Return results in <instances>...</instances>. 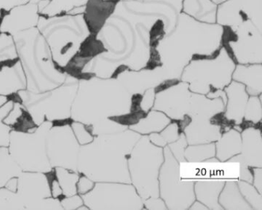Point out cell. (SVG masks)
<instances>
[{
    "instance_id": "cell-1",
    "label": "cell",
    "mask_w": 262,
    "mask_h": 210,
    "mask_svg": "<svg viewBox=\"0 0 262 210\" xmlns=\"http://www.w3.org/2000/svg\"><path fill=\"white\" fill-rule=\"evenodd\" d=\"M13 37L27 90L41 93L63 84L68 75L55 64L48 43L38 27L19 31Z\"/></svg>"
},
{
    "instance_id": "cell-2",
    "label": "cell",
    "mask_w": 262,
    "mask_h": 210,
    "mask_svg": "<svg viewBox=\"0 0 262 210\" xmlns=\"http://www.w3.org/2000/svg\"><path fill=\"white\" fill-rule=\"evenodd\" d=\"M79 86L77 78L68 75L63 84L41 93L27 89L18 92L38 126L46 121L56 122L71 119L72 107Z\"/></svg>"
},
{
    "instance_id": "cell-3",
    "label": "cell",
    "mask_w": 262,
    "mask_h": 210,
    "mask_svg": "<svg viewBox=\"0 0 262 210\" xmlns=\"http://www.w3.org/2000/svg\"><path fill=\"white\" fill-rule=\"evenodd\" d=\"M83 20L79 16L65 15L46 20L44 24L37 26L48 43L55 64L62 72L88 37Z\"/></svg>"
},
{
    "instance_id": "cell-4",
    "label": "cell",
    "mask_w": 262,
    "mask_h": 210,
    "mask_svg": "<svg viewBox=\"0 0 262 210\" xmlns=\"http://www.w3.org/2000/svg\"><path fill=\"white\" fill-rule=\"evenodd\" d=\"M52 122L46 121L33 132L11 130L8 150L23 171L47 173L52 170L47 155V135Z\"/></svg>"
},
{
    "instance_id": "cell-5",
    "label": "cell",
    "mask_w": 262,
    "mask_h": 210,
    "mask_svg": "<svg viewBox=\"0 0 262 210\" xmlns=\"http://www.w3.org/2000/svg\"><path fill=\"white\" fill-rule=\"evenodd\" d=\"M73 120L52 122L47 135V155L52 168L62 167L77 171L81 145L72 130Z\"/></svg>"
},
{
    "instance_id": "cell-6",
    "label": "cell",
    "mask_w": 262,
    "mask_h": 210,
    "mask_svg": "<svg viewBox=\"0 0 262 210\" xmlns=\"http://www.w3.org/2000/svg\"><path fill=\"white\" fill-rule=\"evenodd\" d=\"M16 193L22 200L25 209H31L36 202L51 197L47 173L23 171L18 176Z\"/></svg>"
},
{
    "instance_id": "cell-7",
    "label": "cell",
    "mask_w": 262,
    "mask_h": 210,
    "mask_svg": "<svg viewBox=\"0 0 262 210\" xmlns=\"http://www.w3.org/2000/svg\"><path fill=\"white\" fill-rule=\"evenodd\" d=\"M27 88L25 75L19 61L0 65V95L11 98Z\"/></svg>"
},
{
    "instance_id": "cell-8",
    "label": "cell",
    "mask_w": 262,
    "mask_h": 210,
    "mask_svg": "<svg viewBox=\"0 0 262 210\" xmlns=\"http://www.w3.org/2000/svg\"><path fill=\"white\" fill-rule=\"evenodd\" d=\"M3 122L14 131L33 132L38 127L30 112L19 101H13V107Z\"/></svg>"
},
{
    "instance_id": "cell-9",
    "label": "cell",
    "mask_w": 262,
    "mask_h": 210,
    "mask_svg": "<svg viewBox=\"0 0 262 210\" xmlns=\"http://www.w3.org/2000/svg\"><path fill=\"white\" fill-rule=\"evenodd\" d=\"M22 172L10 155L8 147H0V188L5 187L10 179L18 177Z\"/></svg>"
},
{
    "instance_id": "cell-10",
    "label": "cell",
    "mask_w": 262,
    "mask_h": 210,
    "mask_svg": "<svg viewBox=\"0 0 262 210\" xmlns=\"http://www.w3.org/2000/svg\"><path fill=\"white\" fill-rule=\"evenodd\" d=\"M55 174L62 190L63 197L74 196L77 193V182L79 173L62 167H55Z\"/></svg>"
},
{
    "instance_id": "cell-11",
    "label": "cell",
    "mask_w": 262,
    "mask_h": 210,
    "mask_svg": "<svg viewBox=\"0 0 262 210\" xmlns=\"http://www.w3.org/2000/svg\"><path fill=\"white\" fill-rule=\"evenodd\" d=\"M17 61L19 57L13 35L2 32L0 34V65Z\"/></svg>"
},
{
    "instance_id": "cell-12",
    "label": "cell",
    "mask_w": 262,
    "mask_h": 210,
    "mask_svg": "<svg viewBox=\"0 0 262 210\" xmlns=\"http://www.w3.org/2000/svg\"><path fill=\"white\" fill-rule=\"evenodd\" d=\"M0 209H25V206L16 192L3 187L0 188Z\"/></svg>"
},
{
    "instance_id": "cell-13",
    "label": "cell",
    "mask_w": 262,
    "mask_h": 210,
    "mask_svg": "<svg viewBox=\"0 0 262 210\" xmlns=\"http://www.w3.org/2000/svg\"><path fill=\"white\" fill-rule=\"evenodd\" d=\"M13 105V101L10 100L5 105L0 108V147H8L9 145L11 129L3 122V120L11 110Z\"/></svg>"
},
{
    "instance_id": "cell-14",
    "label": "cell",
    "mask_w": 262,
    "mask_h": 210,
    "mask_svg": "<svg viewBox=\"0 0 262 210\" xmlns=\"http://www.w3.org/2000/svg\"><path fill=\"white\" fill-rule=\"evenodd\" d=\"M75 136L81 146L90 144L93 141L94 136L92 134L88 126L78 121H73L70 124Z\"/></svg>"
},
{
    "instance_id": "cell-15",
    "label": "cell",
    "mask_w": 262,
    "mask_h": 210,
    "mask_svg": "<svg viewBox=\"0 0 262 210\" xmlns=\"http://www.w3.org/2000/svg\"><path fill=\"white\" fill-rule=\"evenodd\" d=\"M62 209H78L83 205V200L80 195L76 194L74 196L63 197L60 199Z\"/></svg>"
},
{
    "instance_id": "cell-16",
    "label": "cell",
    "mask_w": 262,
    "mask_h": 210,
    "mask_svg": "<svg viewBox=\"0 0 262 210\" xmlns=\"http://www.w3.org/2000/svg\"><path fill=\"white\" fill-rule=\"evenodd\" d=\"M94 181L87 177L85 175L79 173V179L77 182L78 194L83 195L90 192L94 186Z\"/></svg>"
},
{
    "instance_id": "cell-17",
    "label": "cell",
    "mask_w": 262,
    "mask_h": 210,
    "mask_svg": "<svg viewBox=\"0 0 262 210\" xmlns=\"http://www.w3.org/2000/svg\"><path fill=\"white\" fill-rule=\"evenodd\" d=\"M10 100L9 97L4 96V95H0V108H1L3 106L5 105Z\"/></svg>"
}]
</instances>
